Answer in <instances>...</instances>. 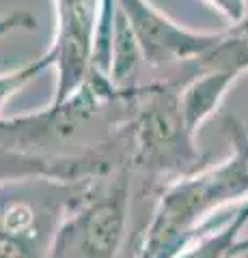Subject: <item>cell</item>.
Listing matches in <instances>:
<instances>
[{"label": "cell", "mask_w": 248, "mask_h": 258, "mask_svg": "<svg viewBox=\"0 0 248 258\" xmlns=\"http://www.w3.org/2000/svg\"><path fill=\"white\" fill-rule=\"evenodd\" d=\"M136 86L89 78L45 110L0 118V183L50 179L95 183L130 170V120Z\"/></svg>", "instance_id": "6da1fadb"}, {"label": "cell", "mask_w": 248, "mask_h": 258, "mask_svg": "<svg viewBox=\"0 0 248 258\" xmlns=\"http://www.w3.org/2000/svg\"><path fill=\"white\" fill-rule=\"evenodd\" d=\"M225 129L233 155L166 185L145 220L130 224L119 258H175L222 207L246 203L248 132L235 116H227Z\"/></svg>", "instance_id": "7a4b0ae2"}, {"label": "cell", "mask_w": 248, "mask_h": 258, "mask_svg": "<svg viewBox=\"0 0 248 258\" xmlns=\"http://www.w3.org/2000/svg\"><path fill=\"white\" fill-rule=\"evenodd\" d=\"M186 80L156 76L134 91L130 120V174L140 181L138 194L160 196L166 185L205 168L181 112V86Z\"/></svg>", "instance_id": "3957f363"}, {"label": "cell", "mask_w": 248, "mask_h": 258, "mask_svg": "<svg viewBox=\"0 0 248 258\" xmlns=\"http://www.w3.org/2000/svg\"><path fill=\"white\" fill-rule=\"evenodd\" d=\"M100 183H61L50 179L3 181L0 258H50L63 222Z\"/></svg>", "instance_id": "277c9868"}, {"label": "cell", "mask_w": 248, "mask_h": 258, "mask_svg": "<svg viewBox=\"0 0 248 258\" xmlns=\"http://www.w3.org/2000/svg\"><path fill=\"white\" fill-rule=\"evenodd\" d=\"M130 170L104 179L57 232L50 258H119L130 228Z\"/></svg>", "instance_id": "5b68a950"}, {"label": "cell", "mask_w": 248, "mask_h": 258, "mask_svg": "<svg viewBox=\"0 0 248 258\" xmlns=\"http://www.w3.org/2000/svg\"><path fill=\"white\" fill-rule=\"evenodd\" d=\"M140 47L142 60L151 71L169 76L199 60L222 41V32H199L181 26L149 0H117Z\"/></svg>", "instance_id": "8992f818"}, {"label": "cell", "mask_w": 248, "mask_h": 258, "mask_svg": "<svg viewBox=\"0 0 248 258\" xmlns=\"http://www.w3.org/2000/svg\"><path fill=\"white\" fill-rule=\"evenodd\" d=\"M246 224L248 200L220 213V217L214 215L175 258H242L248 254V237L242 235Z\"/></svg>", "instance_id": "52a82bcc"}, {"label": "cell", "mask_w": 248, "mask_h": 258, "mask_svg": "<svg viewBox=\"0 0 248 258\" xmlns=\"http://www.w3.org/2000/svg\"><path fill=\"white\" fill-rule=\"evenodd\" d=\"M237 76L222 69H203L196 71L190 80H186L181 86V112L188 127L196 134L207 118H210L220 101L225 99L229 88L235 84Z\"/></svg>", "instance_id": "ba28073f"}, {"label": "cell", "mask_w": 248, "mask_h": 258, "mask_svg": "<svg viewBox=\"0 0 248 258\" xmlns=\"http://www.w3.org/2000/svg\"><path fill=\"white\" fill-rule=\"evenodd\" d=\"M194 69H222L239 78L248 71V43L225 30L222 41L199 60H194Z\"/></svg>", "instance_id": "9c48e42d"}, {"label": "cell", "mask_w": 248, "mask_h": 258, "mask_svg": "<svg viewBox=\"0 0 248 258\" xmlns=\"http://www.w3.org/2000/svg\"><path fill=\"white\" fill-rule=\"evenodd\" d=\"M47 69H52V58H50V54L45 52L43 56H39V58L22 64V67H18V69L0 74V110H3L5 103L9 101L22 86L33 82L39 74H43V71H47Z\"/></svg>", "instance_id": "30bf717a"}, {"label": "cell", "mask_w": 248, "mask_h": 258, "mask_svg": "<svg viewBox=\"0 0 248 258\" xmlns=\"http://www.w3.org/2000/svg\"><path fill=\"white\" fill-rule=\"evenodd\" d=\"M35 30L37 28V20L30 11H24V9H15L11 13H3L0 15V37L9 35L13 30Z\"/></svg>", "instance_id": "8fae6325"}, {"label": "cell", "mask_w": 248, "mask_h": 258, "mask_svg": "<svg viewBox=\"0 0 248 258\" xmlns=\"http://www.w3.org/2000/svg\"><path fill=\"white\" fill-rule=\"evenodd\" d=\"M205 3L218 11L231 26L248 15V0H205Z\"/></svg>", "instance_id": "7c38bea8"}, {"label": "cell", "mask_w": 248, "mask_h": 258, "mask_svg": "<svg viewBox=\"0 0 248 258\" xmlns=\"http://www.w3.org/2000/svg\"><path fill=\"white\" fill-rule=\"evenodd\" d=\"M227 30H229L233 37L242 39V41H246V43H248V15H246V18H244L242 22H237V24H233V26H229Z\"/></svg>", "instance_id": "4fadbf2b"}]
</instances>
